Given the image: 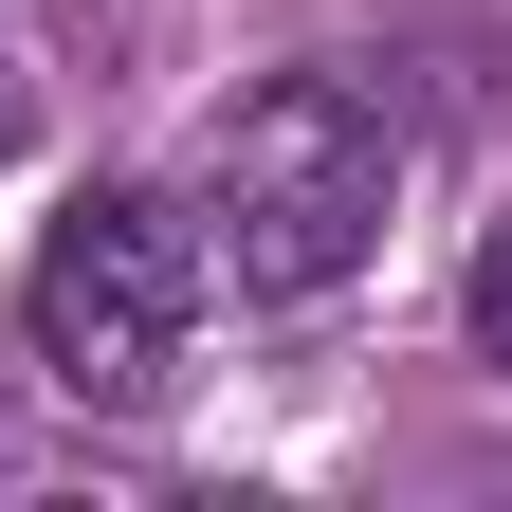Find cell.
I'll use <instances>...</instances> for the list:
<instances>
[{
	"label": "cell",
	"instance_id": "6da1fadb",
	"mask_svg": "<svg viewBox=\"0 0 512 512\" xmlns=\"http://www.w3.org/2000/svg\"><path fill=\"white\" fill-rule=\"evenodd\" d=\"M384 202H403V128H384L348 74H275L202 128V256L238 293H348L384 256Z\"/></svg>",
	"mask_w": 512,
	"mask_h": 512
},
{
	"label": "cell",
	"instance_id": "7a4b0ae2",
	"mask_svg": "<svg viewBox=\"0 0 512 512\" xmlns=\"http://www.w3.org/2000/svg\"><path fill=\"white\" fill-rule=\"evenodd\" d=\"M202 293H220V256L183 202H147V183H92L74 220L37 238V275H19V348L55 403H92V421H147L183 366H202Z\"/></svg>",
	"mask_w": 512,
	"mask_h": 512
},
{
	"label": "cell",
	"instance_id": "3957f363",
	"mask_svg": "<svg viewBox=\"0 0 512 512\" xmlns=\"http://www.w3.org/2000/svg\"><path fill=\"white\" fill-rule=\"evenodd\" d=\"M458 311H476V348H494V366H512V220H494V238H476V293H458Z\"/></svg>",
	"mask_w": 512,
	"mask_h": 512
},
{
	"label": "cell",
	"instance_id": "277c9868",
	"mask_svg": "<svg viewBox=\"0 0 512 512\" xmlns=\"http://www.w3.org/2000/svg\"><path fill=\"white\" fill-rule=\"evenodd\" d=\"M0 147H19V55H0Z\"/></svg>",
	"mask_w": 512,
	"mask_h": 512
}]
</instances>
